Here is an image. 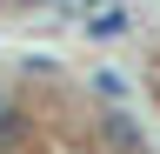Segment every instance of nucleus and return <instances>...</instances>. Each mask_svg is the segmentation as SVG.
Returning a JSON list of instances; mask_svg holds the SVG:
<instances>
[{
    "label": "nucleus",
    "mask_w": 160,
    "mask_h": 154,
    "mask_svg": "<svg viewBox=\"0 0 160 154\" xmlns=\"http://www.w3.org/2000/svg\"><path fill=\"white\" fill-rule=\"evenodd\" d=\"M93 87L107 94V101H120V94H127V81H120V74H93Z\"/></svg>",
    "instance_id": "3"
},
{
    "label": "nucleus",
    "mask_w": 160,
    "mask_h": 154,
    "mask_svg": "<svg viewBox=\"0 0 160 154\" xmlns=\"http://www.w3.org/2000/svg\"><path fill=\"white\" fill-rule=\"evenodd\" d=\"M7 121H13V114H7V101H0V127H7Z\"/></svg>",
    "instance_id": "4"
},
{
    "label": "nucleus",
    "mask_w": 160,
    "mask_h": 154,
    "mask_svg": "<svg viewBox=\"0 0 160 154\" xmlns=\"http://www.w3.org/2000/svg\"><path fill=\"white\" fill-rule=\"evenodd\" d=\"M100 134H107L113 147H133V154L147 147V134H140V127H133V121H127V114H120V107H107V114H100Z\"/></svg>",
    "instance_id": "1"
},
{
    "label": "nucleus",
    "mask_w": 160,
    "mask_h": 154,
    "mask_svg": "<svg viewBox=\"0 0 160 154\" xmlns=\"http://www.w3.org/2000/svg\"><path fill=\"white\" fill-rule=\"evenodd\" d=\"M87 34H93V40H113V34H127V13H120V7H107V13H87Z\"/></svg>",
    "instance_id": "2"
},
{
    "label": "nucleus",
    "mask_w": 160,
    "mask_h": 154,
    "mask_svg": "<svg viewBox=\"0 0 160 154\" xmlns=\"http://www.w3.org/2000/svg\"><path fill=\"white\" fill-rule=\"evenodd\" d=\"M87 7H100V0H87Z\"/></svg>",
    "instance_id": "5"
}]
</instances>
